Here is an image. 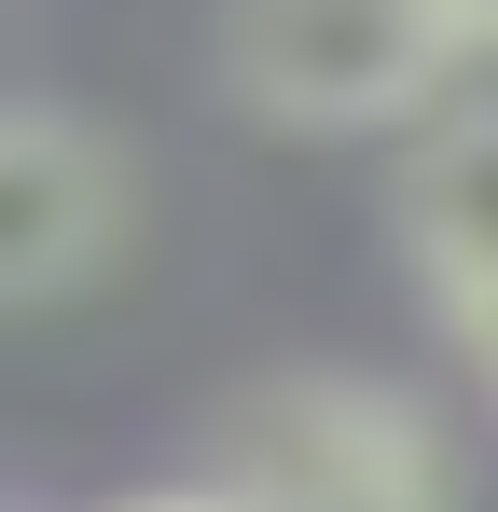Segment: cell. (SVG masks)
I'll use <instances>...</instances> for the list:
<instances>
[{
    "instance_id": "cell-6",
    "label": "cell",
    "mask_w": 498,
    "mask_h": 512,
    "mask_svg": "<svg viewBox=\"0 0 498 512\" xmlns=\"http://www.w3.org/2000/svg\"><path fill=\"white\" fill-rule=\"evenodd\" d=\"M153 512H222V499H153Z\"/></svg>"
},
{
    "instance_id": "cell-4",
    "label": "cell",
    "mask_w": 498,
    "mask_h": 512,
    "mask_svg": "<svg viewBox=\"0 0 498 512\" xmlns=\"http://www.w3.org/2000/svg\"><path fill=\"white\" fill-rule=\"evenodd\" d=\"M402 263L429 291V319L457 333V360L498 388V97L429 111V139L402 167Z\"/></svg>"
},
{
    "instance_id": "cell-2",
    "label": "cell",
    "mask_w": 498,
    "mask_h": 512,
    "mask_svg": "<svg viewBox=\"0 0 498 512\" xmlns=\"http://www.w3.org/2000/svg\"><path fill=\"white\" fill-rule=\"evenodd\" d=\"M222 512H457V443L388 374H277L236 402Z\"/></svg>"
},
{
    "instance_id": "cell-5",
    "label": "cell",
    "mask_w": 498,
    "mask_h": 512,
    "mask_svg": "<svg viewBox=\"0 0 498 512\" xmlns=\"http://www.w3.org/2000/svg\"><path fill=\"white\" fill-rule=\"evenodd\" d=\"M471 42H485V56H498V0H471Z\"/></svg>"
},
{
    "instance_id": "cell-1",
    "label": "cell",
    "mask_w": 498,
    "mask_h": 512,
    "mask_svg": "<svg viewBox=\"0 0 498 512\" xmlns=\"http://www.w3.org/2000/svg\"><path fill=\"white\" fill-rule=\"evenodd\" d=\"M471 56V0H222V97L291 139L429 125Z\"/></svg>"
},
{
    "instance_id": "cell-3",
    "label": "cell",
    "mask_w": 498,
    "mask_h": 512,
    "mask_svg": "<svg viewBox=\"0 0 498 512\" xmlns=\"http://www.w3.org/2000/svg\"><path fill=\"white\" fill-rule=\"evenodd\" d=\"M139 222V167L56 111V97H0V305H56Z\"/></svg>"
}]
</instances>
